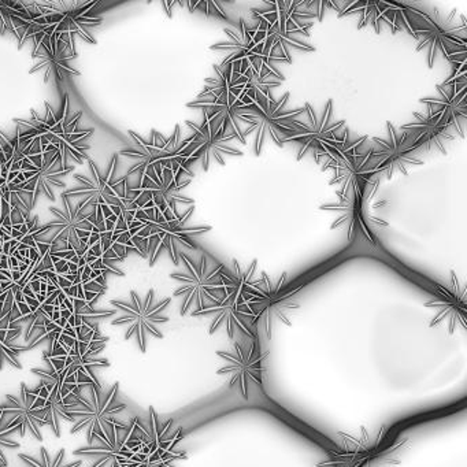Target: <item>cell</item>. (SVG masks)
<instances>
[{"label": "cell", "instance_id": "obj_11", "mask_svg": "<svg viewBox=\"0 0 467 467\" xmlns=\"http://www.w3.org/2000/svg\"><path fill=\"white\" fill-rule=\"evenodd\" d=\"M193 213V207H190L184 214L179 218L168 221H154L149 225V239H147V258L150 265L154 266L160 256L161 251L166 250L171 255L174 265L180 264V254L182 247L192 248L195 250L193 237L210 231V226H195L188 228V218Z\"/></svg>", "mask_w": 467, "mask_h": 467}, {"label": "cell", "instance_id": "obj_17", "mask_svg": "<svg viewBox=\"0 0 467 467\" xmlns=\"http://www.w3.org/2000/svg\"><path fill=\"white\" fill-rule=\"evenodd\" d=\"M467 80L461 83L442 84L437 86L440 98L422 99L420 103L428 106V114L433 117L439 124L452 128L464 138V119L467 117Z\"/></svg>", "mask_w": 467, "mask_h": 467}, {"label": "cell", "instance_id": "obj_6", "mask_svg": "<svg viewBox=\"0 0 467 467\" xmlns=\"http://www.w3.org/2000/svg\"><path fill=\"white\" fill-rule=\"evenodd\" d=\"M171 297L155 302L154 289H150L144 299L139 296L138 292L130 291V302L110 300V305L122 313L121 317L111 322V325L113 327L130 325V329L125 333V340H130L133 336H136L139 348L141 352H146L147 335L163 338L162 332L158 329V325L169 322L168 317L162 316V311L171 305Z\"/></svg>", "mask_w": 467, "mask_h": 467}, {"label": "cell", "instance_id": "obj_2", "mask_svg": "<svg viewBox=\"0 0 467 467\" xmlns=\"http://www.w3.org/2000/svg\"><path fill=\"white\" fill-rule=\"evenodd\" d=\"M289 100V92H286L280 100H275L272 94L258 95L253 105L240 111V121L248 125L244 136L255 135V155H261L262 147L267 136L278 147H284V140L292 133L296 132L297 117L305 113V109L299 110H285Z\"/></svg>", "mask_w": 467, "mask_h": 467}, {"label": "cell", "instance_id": "obj_24", "mask_svg": "<svg viewBox=\"0 0 467 467\" xmlns=\"http://www.w3.org/2000/svg\"><path fill=\"white\" fill-rule=\"evenodd\" d=\"M10 431L5 428L4 415L0 414V466L7 467V459L5 456V448H18L20 444L10 439Z\"/></svg>", "mask_w": 467, "mask_h": 467}, {"label": "cell", "instance_id": "obj_8", "mask_svg": "<svg viewBox=\"0 0 467 467\" xmlns=\"http://www.w3.org/2000/svg\"><path fill=\"white\" fill-rule=\"evenodd\" d=\"M368 136H362L354 143H346L336 150L325 162L322 163V171H333L329 185L340 188L337 195L347 196L349 193H358L365 196L366 188L370 184L374 174L373 162H371V150L366 154H359L358 150Z\"/></svg>", "mask_w": 467, "mask_h": 467}, {"label": "cell", "instance_id": "obj_18", "mask_svg": "<svg viewBox=\"0 0 467 467\" xmlns=\"http://www.w3.org/2000/svg\"><path fill=\"white\" fill-rule=\"evenodd\" d=\"M415 121L400 127V130L409 135L410 143L415 151L440 152L447 154L448 144L455 141V130L439 124L433 117L426 114L414 113Z\"/></svg>", "mask_w": 467, "mask_h": 467}, {"label": "cell", "instance_id": "obj_16", "mask_svg": "<svg viewBox=\"0 0 467 467\" xmlns=\"http://www.w3.org/2000/svg\"><path fill=\"white\" fill-rule=\"evenodd\" d=\"M0 414L5 418V428L10 433L18 431L21 437H26V431L32 434L37 441H43L42 428L47 425L45 412L35 407V396L21 382V395H6V403L0 404Z\"/></svg>", "mask_w": 467, "mask_h": 467}, {"label": "cell", "instance_id": "obj_27", "mask_svg": "<svg viewBox=\"0 0 467 467\" xmlns=\"http://www.w3.org/2000/svg\"><path fill=\"white\" fill-rule=\"evenodd\" d=\"M0 467H4V466H0Z\"/></svg>", "mask_w": 467, "mask_h": 467}, {"label": "cell", "instance_id": "obj_20", "mask_svg": "<svg viewBox=\"0 0 467 467\" xmlns=\"http://www.w3.org/2000/svg\"><path fill=\"white\" fill-rule=\"evenodd\" d=\"M359 13L360 17L358 28L362 29L365 26H373L374 31L379 34L381 31V23H387L392 28L393 32H398L401 28L399 23L398 13H396V4H387V2H358V4L346 5L344 9H338L337 17L355 15Z\"/></svg>", "mask_w": 467, "mask_h": 467}, {"label": "cell", "instance_id": "obj_22", "mask_svg": "<svg viewBox=\"0 0 467 467\" xmlns=\"http://www.w3.org/2000/svg\"><path fill=\"white\" fill-rule=\"evenodd\" d=\"M214 78L204 80L203 91L198 98L220 97L225 92H234V83L239 76L240 67L234 64H221L214 67Z\"/></svg>", "mask_w": 467, "mask_h": 467}, {"label": "cell", "instance_id": "obj_21", "mask_svg": "<svg viewBox=\"0 0 467 467\" xmlns=\"http://www.w3.org/2000/svg\"><path fill=\"white\" fill-rule=\"evenodd\" d=\"M362 201V195L349 193L347 196H340V202L337 204H325V206L321 207V210L337 212L340 214L336 223H333L332 229L348 225L349 239H354V234L358 231L365 232L366 236L370 237V232H368V228L365 225V221H363Z\"/></svg>", "mask_w": 467, "mask_h": 467}, {"label": "cell", "instance_id": "obj_26", "mask_svg": "<svg viewBox=\"0 0 467 467\" xmlns=\"http://www.w3.org/2000/svg\"><path fill=\"white\" fill-rule=\"evenodd\" d=\"M5 316L0 318V327H4Z\"/></svg>", "mask_w": 467, "mask_h": 467}, {"label": "cell", "instance_id": "obj_14", "mask_svg": "<svg viewBox=\"0 0 467 467\" xmlns=\"http://www.w3.org/2000/svg\"><path fill=\"white\" fill-rule=\"evenodd\" d=\"M187 106L203 111L204 122L214 132L234 136L240 143L245 144L244 132L240 127L239 114L248 106L240 102L234 92H225L220 97L196 98V100L188 103Z\"/></svg>", "mask_w": 467, "mask_h": 467}, {"label": "cell", "instance_id": "obj_13", "mask_svg": "<svg viewBox=\"0 0 467 467\" xmlns=\"http://www.w3.org/2000/svg\"><path fill=\"white\" fill-rule=\"evenodd\" d=\"M225 34L231 40L220 45L212 46V50L225 51L229 56L223 59V64H234L240 67L239 75L245 70H266L275 76H283L270 67V59L264 53V46L254 36V31L247 28L244 21H240V31L234 32L225 29Z\"/></svg>", "mask_w": 467, "mask_h": 467}, {"label": "cell", "instance_id": "obj_25", "mask_svg": "<svg viewBox=\"0 0 467 467\" xmlns=\"http://www.w3.org/2000/svg\"><path fill=\"white\" fill-rule=\"evenodd\" d=\"M191 10L199 9L201 12L206 13L207 16H218V17L228 20V16L223 12V7L217 2H199V4H188Z\"/></svg>", "mask_w": 467, "mask_h": 467}, {"label": "cell", "instance_id": "obj_4", "mask_svg": "<svg viewBox=\"0 0 467 467\" xmlns=\"http://www.w3.org/2000/svg\"><path fill=\"white\" fill-rule=\"evenodd\" d=\"M305 113H307L308 122H299L296 132L292 133L284 143L299 144L297 161H302L306 154H313L314 161L322 165L336 150L348 143V130H344L343 136L337 138L336 132L346 128V121H332L333 102L329 100L321 119L314 113L310 103H306Z\"/></svg>", "mask_w": 467, "mask_h": 467}, {"label": "cell", "instance_id": "obj_9", "mask_svg": "<svg viewBox=\"0 0 467 467\" xmlns=\"http://www.w3.org/2000/svg\"><path fill=\"white\" fill-rule=\"evenodd\" d=\"M62 203L64 209L50 207L54 220L46 223L42 234L36 237L40 242L54 245L58 253H81L87 248L97 221L92 218V214H78L72 199L65 195H62Z\"/></svg>", "mask_w": 467, "mask_h": 467}, {"label": "cell", "instance_id": "obj_23", "mask_svg": "<svg viewBox=\"0 0 467 467\" xmlns=\"http://www.w3.org/2000/svg\"><path fill=\"white\" fill-rule=\"evenodd\" d=\"M18 458L28 467H80L83 464V461H75L65 464V448H61L56 456H51L48 451L42 447L40 448V459L26 455V453H20Z\"/></svg>", "mask_w": 467, "mask_h": 467}, {"label": "cell", "instance_id": "obj_5", "mask_svg": "<svg viewBox=\"0 0 467 467\" xmlns=\"http://www.w3.org/2000/svg\"><path fill=\"white\" fill-rule=\"evenodd\" d=\"M87 389L88 398L81 392L76 398L78 404L70 410V415L75 420L70 433L78 434L86 431L88 445H91L95 439L108 436L109 429L116 422L114 415L124 411L127 404L119 401V382H116L106 395H103L100 384L88 385Z\"/></svg>", "mask_w": 467, "mask_h": 467}, {"label": "cell", "instance_id": "obj_12", "mask_svg": "<svg viewBox=\"0 0 467 467\" xmlns=\"http://www.w3.org/2000/svg\"><path fill=\"white\" fill-rule=\"evenodd\" d=\"M388 139L374 138L377 149H371V162L376 176L384 174L387 180L407 176L412 166L423 165L420 152L412 149L409 135L387 122Z\"/></svg>", "mask_w": 467, "mask_h": 467}, {"label": "cell", "instance_id": "obj_10", "mask_svg": "<svg viewBox=\"0 0 467 467\" xmlns=\"http://www.w3.org/2000/svg\"><path fill=\"white\" fill-rule=\"evenodd\" d=\"M73 166H65L58 151L46 152L39 166L26 163L21 166L17 179L12 182L16 190L23 193L28 201L29 207L34 209L37 196L45 193L46 198L56 201L54 188H64L62 177L73 171Z\"/></svg>", "mask_w": 467, "mask_h": 467}, {"label": "cell", "instance_id": "obj_1", "mask_svg": "<svg viewBox=\"0 0 467 467\" xmlns=\"http://www.w3.org/2000/svg\"><path fill=\"white\" fill-rule=\"evenodd\" d=\"M117 161L119 155H114L108 174L102 176L94 161L88 160V176L76 174L78 187L62 193L67 198L78 199V214H92L100 225L113 215L119 220L136 221L139 209L128 196V176L114 180Z\"/></svg>", "mask_w": 467, "mask_h": 467}, {"label": "cell", "instance_id": "obj_15", "mask_svg": "<svg viewBox=\"0 0 467 467\" xmlns=\"http://www.w3.org/2000/svg\"><path fill=\"white\" fill-rule=\"evenodd\" d=\"M187 127L192 130L193 135L190 136L191 141L187 147V157L191 162L202 161L204 171H209L213 162L218 165H225L223 158L226 155L232 157H243V151L232 146V141L236 140L234 136L223 135L214 132L206 122L202 125L187 121Z\"/></svg>", "mask_w": 467, "mask_h": 467}, {"label": "cell", "instance_id": "obj_7", "mask_svg": "<svg viewBox=\"0 0 467 467\" xmlns=\"http://www.w3.org/2000/svg\"><path fill=\"white\" fill-rule=\"evenodd\" d=\"M180 259L185 265V272L173 273L171 278L182 284L174 291V296H182V316H185L193 305H196L195 311H199L206 307L207 302L217 303V292L223 289L221 275L225 266L215 264L214 267H210L206 255H202L198 264L185 253L180 254Z\"/></svg>", "mask_w": 467, "mask_h": 467}, {"label": "cell", "instance_id": "obj_3", "mask_svg": "<svg viewBox=\"0 0 467 467\" xmlns=\"http://www.w3.org/2000/svg\"><path fill=\"white\" fill-rule=\"evenodd\" d=\"M452 16L448 18V23H444L440 18L439 12H425L418 9V5L409 4L410 26L414 39L418 40L415 51L420 53L426 50L429 67H433L437 51H441L448 61H452L458 51L466 53V26L451 28Z\"/></svg>", "mask_w": 467, "mask_h": 467}, {"label": "cell", "instance_id": "obj_19", "mask_svg": "<svg viewBox=\"0 0 467 467\" xmlns=\"http://www.w3.org/2000/svg\"><path fill=\"white\" fill-rule=\"evenodd\" d=\"M218 355L226 360L225 366L217 371L218 376H228L229 384L237 385L247 398L248 381L251 379L261 384V368L255 341L248 349L242 344H234V352H218Z\"/></svg>", "mask_w": 467, "mask_h": 467}]
</instances>
